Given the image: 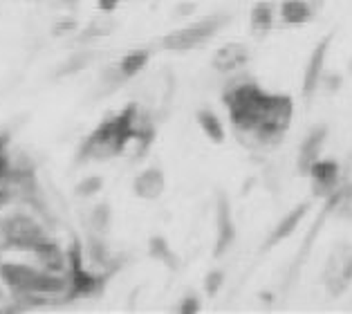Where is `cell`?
<instances>
[{
	"mask_svg": "<svg viewBox=\"0 0 352 314\" xmlns=\"http://www.w3.org/2000/svg\"><path fill=\"white\" fill-rule=\"evenodd\" d=\"M155 137V117L151 110L140 104H128L122 113L110 120H104L76 150L79 162H108L119 157L131 144H140V150H146Z\"/></svg>",
	"mask_w": 352,
	"mask_h": 314,
	"instance_id": "cell-1",
	"label": "cell"
},
{
	"mask_svg": "<svg viewBox=\"0 0 352 314\" xmlns=\"http://www.w3.org/2000/svg\"><path fill=\"white\" fill-rule=\"evenodd\" d=\"M0 283L7 287L10 299L21 308H36L63 301L67 276L38 267L36 262H0Z\"/></svg>",
	"mask_w": 352,
	"mask_h": 314,
	"instance_id": "cell-2",
	"label": "cell"
},
{
	"mask_svg": "<svg viewBox=\"0 0 352 314\" xmlns=\"http://www.w3.org/2000/svg\"><path fill=\"white\" fill-rule=\"evenodd\" d=\"M47 227L30 211H10L0 216V249L32 254L50 240Z\"/></svg>",
	"mask_w": 352,
	"mask_h": 314,
	"instance_id": "cell-3",
	"label": "cell"
},
{
	"mask_svg": "<svg viewBox=\"0 0 352 314\" xmlns=\"http://www.w3.org/2000/svg\"><path fill=\"white\" fill-rule=\"evenodd\" d=\"M65 276H67V290L63 294V303L92 299V296L104 292L106 281L110 278V274H106V271H97L90 265H85L81 240H72V245L67 247Z\"/></svg>",
	"mask_w": 352,
	"mask_h": 314,
	"instance_id": "cell-4",
	"label": "cell"
},
{
	"mask_svg": "<svg viewBox=\"0 0 352 314\" xmlns=\"http://www.w3.org/2000/svg\"><path fill=\"white\" fill-rule=\"evenodd\" d=\"M227 23H229L227 14L204 16L200 21H193L175 32H168L166 36H162L160 47L170 54H186V52H191V49H197L204 43H209Z\"/></svg>",
	"mask_w": 352,
	"mask_h": 314,
	"instance_id": "cell-5",
	"label": "cell"
},
{
	"mask_svg": "<svg viewBox=\"0 0 352 314\" xmlns=\"http://www.w3.org/2000/svg\"><path fill=\"white\" fill-rule=\"evenodd\" d=\"M352 281V245H337L323 267V283L330 294H341Z\"/></svg>",
	"mask_w": 352,
	"mask_h": 314,
	"instance_id": "cell-6",
	"label": "cell"
},
{
	"mask_svg": "<svg viewBox=\"0 0 352 314\" xmlns=\"http://www.w3.org/2000/svg\"><path fill=\"white\" fill-rule=\"evenodd\" d=\"M236 223L234 211H231V202L225 193H218L216 200V243H213V258L227 256L236 243Z\"/></svg>",
	"mask_w": 352,
	"mask_h": 314,
	"instance_id": "cell-7",
	"label": "cell"
},
{
	"mask_svg": "<svg viewBox=\"0 0 352 314\" xmlns=\"http://www.w3.org/2000/svg\"><path fill=\"white\" fill-rule=\"evenodd\" d=\"M249 47L238 41H229V43L220 45L211 56V67L220 74H236L249 63Z\"/></svg>",
	"mask_w": 352,
	"mask_h": 314,
	"instance_id": "cell-8",
	"label": "cell"
},
{
	"mask_svg": "<svg viewBox=\"0 0 352 314\" xmlns=\"http://www.w3.org/2000/svg\"><path fill=\"white\" fill-rule=\"evenodd\" d=\"M166 191V175L162 166H146L133 180V193L135 198L144 202H155Z\"/></svg>",
	"mask_w": 352,
	"mask_h": 314,
	"instance_id": "cell-9",
	"label": "cell"
},
{
	"mask_svg": "<svg viewBox=\"0 0 352 314\" xmlns=\"http://www.w3.org/2000/svg\"><path fill=\"white\" fill-rule=\"evenodd\" d=\"M81 245H83L85 262H88L92 269H101V271H106V274H113V265H117V258L113 256V251L108 247L106 236L94 234L88 229L85 243H81Z\"/></svg>",
	"mask_w": 352,
	"mask_h": 314,
	"instance_id": "cell-10",
	"label": "cell"
},
{
	"mask_svg": "<svg viewBox=\"0 0 352 314\" xmlns=\"http://www.w3.org/2000/svg\"><path fill=\"white\" fill-rule=\"evenodd\" d=\"M328 49H330V41L323 38L321 43L312 49L310 58H307L305 70H303V95L305 97H312L321 86V81L325 76V58H328Z\"/></svg>",
	"mask_w": 352,
	"mask_h": 314,
	"instance_id": "cell-11",
	"label": "cell"
},
{
	"mask_svg": "<svg viewBox=\"0 0 352 314\" xmlns=\"http://www.w3.org/2000/svg\"><path fill=\"white\" fill-rule=\"evenodd\" d=\"M323 0H283L276 7L283 25H305L319 14Z\"/></svg>",
	"mask_w": 352,
	"mask_h": 314,
	"instance_id": "cell-12",
	"label": "cell"
},
{
	"mask_svg": "<svg viewBox=\"0 0 352 314\" xmlns=\"http://www.w3.org/2000/svg\"><path fill=\"white\" fill-rule=\"evenodd\" d=\"M325 137H328V133L325 128H314L305 135V139L300 142L298 146V155H296V168L300 173H310V168L321 159V153H323V146H325Z\"/></svg>",
	"mask_w": 352,
	"mask_h": 314,
	"instance_id": "cell-13",
	"label": "cell"
},
{
	"mask_svg": "<svg viewBox=\"0 0 352 314\" xmlns=\"http://www.w3.org/2000/svg\"><path fill=\"white\" fill-rule=\"evenodd\" d=\"M312 177V184H314V191L321 193V195H328L337 191V184H339V168L334 162H328V159H319L312 168L310 173Z\"/></svg>",
	"mask_w": 352,
	"mask_h": 314,
	"instance_id": "cell-14",
	"label": "cell"
},
{
	"mask_svg": "<svg viewBox=\"0 0 352 314\" xmlns=\"http://www.w3.org/2000/svg\"><path fill=\"white\" fill-rule=\"evenodd\" d=\"M276 19H278V10L276 5L270 3V0H261V3H256L252 7V12H249V27H252L254 34H267L274 30V25H276Z\"/></svg>",
	"mask_w": 352,
	"mask_h": 314,
	"instance_id": "cell-15",
	"label": "cell"
},
{
	"mask_svg": "<svg viewBox=\"0 0 352 314\" xmlns=\"http://www.w3.org/2000/svg\"><path fill=\"white\" fill-rule=\"evenodd\" d=\"M119 27V21L115 14L108 12H99L94 14L92 19L85 23V27L81 30V38L83 41H97V38H108L113 36Z\"/></svg>",
	"mask_w": 352,
	"mask_h": 314,
	"instance_id": "cell-16",
	"label": "cell"
},
{
	"mask_svg": "<svg viewBox=\"0 0 352 314\" xmlns=\"http://www.w3.org/2000/svg\"><path fill=\"white\" fill-rule=\"evenodd\" d=\"M305 211H307V205H298V207L292 209L289 214L283 216L278 220V225L272 229V234H270V238H267V247H272V245H278L283 240H287L289 236L298 229L300 220L305 218Z\"/></svg>",
	"mask_w": 352,
	"mask_h": 314,
	"instance_id": "cell-17",
	"label": "cell"
},
{
	"mask_svg": "<svg viewBox=\"0 0 352 314\" xmlns=\"http://www.w3.org/2000/svg\"><path fill=\"white\" fill-rule=\"evenodd\" d=\"M146 249H148V256L153 260L160 262V265H164L166 269H170V271L179 269V256L175 254V249L170 247V243L164 238V236H160V234L151 236Z\"/></svg>",
	"mask_w": 352,
	"mask_h": 314,
	"instance_id": "cell-18",
	"label": "cell"
},
{
	"mask_svg": "<svg viewBox=\"0 0 352 314\" xmlns=\"http://www.w3.org/2000/svg\"><path fill=\"white\" fill-rule=\"evenodd\" d=\"M195 122L200 126V131L204 133V137L211 139L213 144H222L227 137L225 124L220 122V117L213 113L211 108H200L195 113Z\"/></svg>",
	"mask_w": 352,
	"mask_h": 314,
	"instance_id": "cell-19",
	"label": "cell"
},
{
	"mask_svg": "<svg viewBox=\"0 0 352 314\" xmlns=\"http://www.w3.org/2000/svg\"><path fill=\"white\" fill-rule=\"evenodd\" d=\"M148 63H151V49H133V52H128L119 58V61H115L119 74L124 76V81H131L135 76H140V72Z\"/></svg>",
	"mask_w": 352,
	"mask_h": 314,
	"instance_id": "cell-20",
	"label": "cell"
},
{
	"mask_svg": "<svg viewBox=\"0 0 352 314\" xmlns=\"http://www.w3.org/2000/svg\"><path fill=\"white\" fill-rule=\"evenodd\" d=\"M113 227V207L108 202H97L90 211H88V229L94 234L106 236Z\"/></svg>",
	"mask_w": 352,
	"mask_h": 314,
	"instance_id": "cell-21",
	"label": "cell"
},
{
	"mask_svg": "<svg viewBox=\"0 0 352 314\" xmlns=\"http://www.w3.org/2000/svg\"><path fill=\"white\" fill-rule=\"evenodd\" d=\"M90 61H92V52H90V49H79V52H72L61 65H58L56 76H72L76 72H81L83 67H88Z\"/></svg>",
	"mask_w": 352,
	"mask_h": 314,
	"instance_id": "cell-22",
	"label": "cell"
},
{
	"mask_svg": "<svg viewBox=\"0 0 352 314\" xmlns=\"http://www.w3.org/2000/svg\"><path fill=\"white\" fill-rule=\"evenodd\" d=\"M104 189V177L101 175H85L79 182L74 184V195L81 200H90Z\"/></svg>",
	"mask_w": 352,
	"mask_h": 314,
	"instance_id": "cell-23",
	"label": "cell"
},
{
	"mask_svg": "<svg viewBox=\"0 0 352 314\" xmlns=\"http://www.w3.org/2000/svg\"><path fill=\"white\" fill-rule=\"evenodd\" d=\"M222 283H225V271L222 269H211L207 276H204V292L209 296H216L222 290Z\"/></svg>",
	"mask_w": 352,
	"mask_h": 314,
	"instance_id": "cell-24",
	"label": "cell"
},
{
	"mask_svg": "<svg viewBox=\"0 0 352 314\" xmlns=\"http://www.w3.org/2000/svg\"><path fill=\"white\" fill-rule=\"evenodd\" d=\"M200 299H197L195 294H186L182 301L177 303V312H182V314H195V312H200Z\"/></svg>",
	"mask_w": 352,
	"mask_h": 314,
	"instance_id": "cell-25",
	"label": "cell"
},
{
	"mask_svg": "<svg viewBox=\"0 0 352 314\" xmlns=\"http://www.w3.org/2000/svg\"><path fill=\"white\" fill-rule=\"evenodd\" d=\"M122 5V0H97V10L99 12H108V14H115Z\"/></svg>",
	"mask_w": 352,
	"mask_h": 314,
	"instance_id": "cell-26",
	"label": "cell"
},
{
	"mask_svg": "<svg viewBox=\"0 0 352 314\" xmlns=\"http://www.w3.org/2000/svg\"><path fill=\"white\" fill-rule=\"evenodd\" d=\"M195 12V5L193 3H186V5H177L175 7V16H188Z\"/></svg>",
	"mask_w": 352,
	"mask_h": 314,
	"instance_id": "cell-27",
	"label": "cell"
},
{
	"mask_svg": "<svg viewBox=\"0 0 352 314\" xmlns=\"http://www.w3.org/2000/svg\"><path fill=\"white\" fill-rule=\"evenodd\" d=\"M7 301H10V292H7V287L0 283V305L7 303Z\"/></svg>",
	"mask_w": 352,
	"mask_h": 314,
	"instance_id": "cell-28",
	"label": "cell"
},
{
	"mask_svg": "<svg viewBox=\"0 0 352 314\" xmlns=\"http://www.w3.org/2000/svg\"><path fill=\"white\" fill-rule=\"evenodd\" d=\"M350 70H352V63H350Z\"/></svg>",
	"mask_w": 352,
	"mask_h": 314,
	"instance_id": "cell-29",
	"label": "cell"
}]
</instances>
